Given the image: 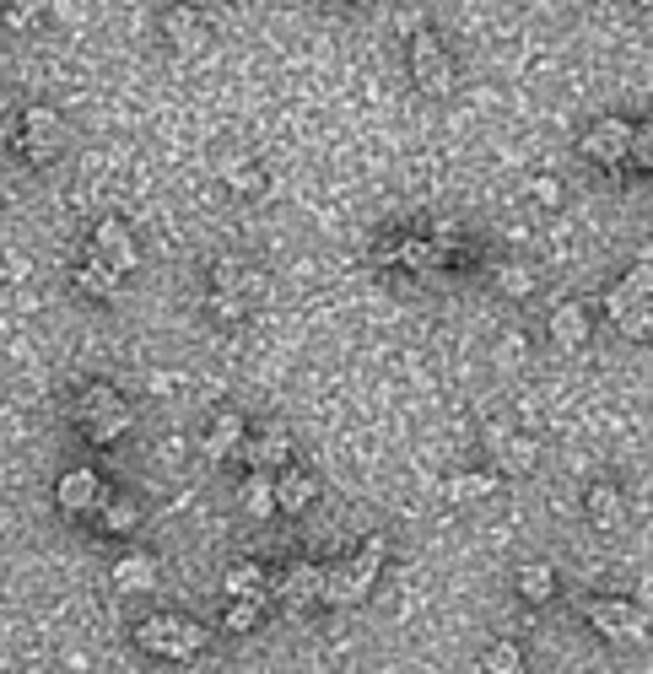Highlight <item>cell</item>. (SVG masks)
Wrapping results in <instances>:
<instances>
[{"mask_svg":"<svg viewBox=\"0 0 653 674\" xmlns=\"http://www.w3.org/2000/svg\"><path fill=\"white\" fill-rule=\"evenodd\" d=\"M314 496H319V481H314V475H297V470H292V475L275 481V507H281V513H303Z\"/></svg>","mask_w":653,"mask_h":674,"instance_id":"603a6c76","label":"cell"},{"mask_svg":"<svg viewBox=\"0 0 653 674\" xmlns=\"http://www.w3.org/2000/svg\"><path fill=\"white\" fill-rule=\"evenodd\" d=\"M588 524H594V529H621V518H627V507H621V491L616 486H605V481H599V486H588Z\"/></svg>","mask_w":653,"mask_h":674,"instance_id":"ffe728a7","label":"cell"},{"mask_svg":"<svg viewBox=\"0 0 653 674\" xmlns=\"http://www.w3.org/2000/svg\"><path fill=\"white\" fill-rule=\"evenodd\" d=\"M379 572H384V535H368L362 540V551L351 555V561H340V566H325V583H319V605H362L368 599V588L379 583Z\"/></svg>","mask_w":653,"mask_h":674,"instance_id":"6da1fadb","label":"cell"},{"mask_svg":"<svg viewBox=\"0 0 653 674\" xmlns=\"http://www.w3.org/2000/svg\"><path fill=\"white\" fill-rule=\"evenodd\" d=\"M92 259L103 265V270H114V276H131L135 270V238L125 222H98V233H92Z\"/></svg>","mask_w":653,"mask_h":674,"instance_id":"52a82bcc","label":"cell"},{"mask_svg":"<svg viewBox=\"0 0 653 674\" xmlns=\"http://www.w3.org/2000/svg\"><path fill=\"white\" fill-rule=\"evenodd\" d=\"M627 141H632V124L627 120H599L584 135V157L599 168H621L627 162Z\"/></svg>","mask_w":653,"mask_h":674,"instance_id":"9c48e42d","label":"cell"},{"mask_svg":"<svg viewBox=\"0 0 653 674\" xmlns=\"http://www.w3.org/2000/svg\"><path fill=\"white\" fill-rule=\"evenodd\" d=\"M519 357H523V340H519V335L497 346V362H503V368H508V362H519Z\"/></svg>","mask_w":653,"mask_h":674,"instance_id":"d590c367","label":"cell"},{"mask_svg":"<svg viewBox=\"0 0 653 674\" xmlns=\"http://www.w3.org/2000/svg\"><path fill=\"white\" fill-rule=\"evenodd\" d=\"M76 287H81L92 303H114V297H120V276H114V270H103L98 259H87V265L76 270Z\"/></svg>","mask_w":653,"mask_h":674,"instance_id":"cb8c5ba5","label":"cell"},{"mask_svg":"<svg viewBox=\"0 0 653 674\" xmlns=\"http://www.w3.org/2000/svg\"><path fill=\"white\" fill-rule=\"evenodd\" d=\"M222 588H227V599H244V605H264V599H270V572H264L260 561H238V566H227Z\"/></svg>","mask_w":653,"mask_h":674,"instance_id":"8fae6325","label":"cell"},{"mask_svg":"<svg viewBox=\"0 0 653 674\" xmlns=\"http://www.w3.org/2000/svg\"><path fill=\"white\" fill-rule=\"evenodd\" d=\"M238 502H244V513H249L255 524H264V518L275 513V481H270L264 470H255V475L244 481V491H238Z\"/></svg>","mask_w":653,"mask_h":674,"instance_id":"7402d4cb","label":"cell"},{"mask_svg":"<svg viewBox=\"0 0 653 674\" xmlns=\"http://www.w3.org/2000/svg\"><path fill=\"white\" fill-rule=\"evenodd\" d=\"M497 491V475H459V481H449V496L454 502H470V496H492Z\"/></svg>","mask_w":653,"mask_h":674,"instance_id":"f546056e","label":"cell"},{"mask_svg":"<svg viewBox=\"0 0 653 674\" xmlns=\"http://www.w3.org/2000/svg\"><path fill=\"white\" fill-rule=\"evenodd\" d=\"M497 464H503L508 475L534 470V442H529V437H497Z\"/></svg>","mask_w":653,"mask_h":674,"instance_id":"83f0119b","label":"cell"},{"mask_svg":"<svg viewBox=\"0 0 653 674\" xmlns=\"http://www.w3.org/2000/svg\"><path fill=\"white\" fill-rule=\"evenodd\" d=\"M503 292L523 297V292H529V276H523V270H508V276H503Z\"/></svg>","mask_w":653,"mask_h":674,"instance_id":"8d00e7d4","label":"cell"},{"mask_svg":"<svg viewBox=\"0 0 653 674\" xmlns=\"http://www.w3.org/2000/svg\"><path fill=\"white\" fill-rule=\"evenodd\" d=\"M162 27H168L173 49H184V55H200V49H205V16H200L195 5H173Z\"/></svg>","mask_w":653,"mask_h":674,"instance_id":"9a60e30c","label":"cell"},{"mask_svg":"<svg viewBox=\"0 0 653 674\" xmlns=\"http://www.w3.org/2000/svg\"><path fill=\"white\" fill-rule=\"evenodd\" d=\"M410 70H416V87H421L427 98H449L459 87L454 60L443 55L438 33H416V38H410Z\"/></svg>","mask_w":653,"mask_h":674,"instance_id":"277c9868","label":"cell"},{"mask_svg":"<svg viewBox=\"0 0 653 674\" xmlns=\"http://www.w3.org/2000/svg\"><path fill=\"white\" fill-rule=\"evenodd\" d=\"M379 259H384V265H405V270H416V276L438 270V254H432V244H427V238H394Z\"/></svg>","mask_w":653,"mask_h":674,"instance_id":"ac0fdd59","label":"cell"},{"mask_svg":"<svg viewBox=\"0 0 653 674\" xmlns=\"http://www.w3.org/2000/svg\"><path fill=\"white\" fill-rule=\"evenodd\" d=\"M98 513H103V524H109V529H114V535H131L135 524H140V507H135L131 496H120V491H109V496H103V507H98Z\"/></svg>","mask_w":653,"mask_h":674,"instance_id":"484cf974","label":"cell"},{"mask_svg":"<svg viewBox=\"0 0 653 674\" xmlns=\"http://www.w3.org/2000/svg\"><path fill=\"white\" fill-rule=\"evenodd\" d=\"M319 583H325V566H314V561H292L281 577H270V599H281V610H308V605H319Z\"/></svg>","mask_w":653,"mask_h":674,"instance_id":"5b68a950","label":"cell"},{"mask_svg":"<svg viewBox=\"0 0 653 674\" xmlns=\"http://www.w3.org/2000/svg\"><path fill=\"white\" fill-rule=\"evenodd\" d=\"M103 496H109V486H103L92 470H66V475H60V486H55V502H60V513H66V518H87V513H98V507H103Z\"/></svg>","mask_w":653,"mask_h":674,"instance_id":"ba28073f","label":"cell"},{"mask_svg":"<svg viewBox=\"0 0 653 674\" xmlns=\"http://www.w3.org/2000/svg\"><path fill=\"white\" fill-rule=\"evenodd\" d=\"M87 431V437H92V442H120V437H125V431H131V411H125V405H120V411H109V416H98V422H92V427H81Z\"/></svg>","mask_w":653,"mask_h":674,"instance_id":"f1b7e54d","label":"cell"},{"mask_svg":"<svg viewBox=\"0 0 653 674\" xmlns=\"http://www.w3.org/2000/svg\"><path fill=\"white\" fill-rule=\"evenodd\" d=\"M255 620H260V605H244V599H233V610H227V631H255Z\"/></svg>","mask_w":653,"mask_h":674,"instance_id":"d6a6232c","label":"cell"},{"mask_svg":"<svg viewBox=\"0 0 653 674\" xmlns=\"http://www.w3.org/2000/svg\"><path fill=\"white\" fill-rule=\"evenodd\" d=\"M211 313H222V318H244L249 303H244V297H222V292H211Z\"/></svg>","mask_w":653,"mask_h":674,"instance_id":"e575fe53","label":"cell"},{"mask_svg":"<svg viewBox=\"0 0 653 674\" xmlns=\"http://www.w3.org/2000/svg\"><path fill=\"white\" fill-rule=\"evenodd\" d=\"M481 674H523V653H519V642H492L486 653H481Z\"/></svg>","mask_w":653,"mask_h":674,"instance_id":"4316f807","label":"cell"},{"mask_svg":"<svg viewBox=\"0 0 653 674\" xmlns=\"http://www.w3.org/2000/svg\"><path fill=\"white\" fill-rule=\"evenodd\" d=\"M5 5H11V0H0V11H5Z\"/></svg>","mask_w":653,"mask_h":674,"instance_id":"74e56055","label":"cell"},{"mask_svg":"<svg viewBox=\"0 0 653 674\" xmlns=\"http://www.w3.org/2000/svg\"><path fill=\"white\" fill-rule=\"evenodd\" d=\"M649 281H653L649 259H643V265H632V270L621 276V287H616V292L605 297V307H610V318H621V313H638V307H649V292H653Z\"/></svg>","mask_w":653,"mask_h":674,"instance_id":"4fadbf2b","label":"cell"},{"mask_svg":"<svg viewBox=\"0 0 653 674\" xmlns=\"http://www.w3.org/2000/svg\"><path fill=\"white\" fill-rule=\"evenodd\" d=\"M653 151V130L649 124H632V141H627V162H638V168H643V173H649V157Z\"/></svg>","mask_w":653,"mask_h":674,"instance_id":"4dcf8cb0","label":"cell"},{"mask_svg":"<svg viewBox=\"0 0 653 674\" xmlns=\"http://www.w3.org/2000/svg\"><path fill=\"white\" fill-rule=\"evenodd\" d=\"M244 437H249V431H244V416H238V411H222V416L211 422V431H205V453H211V459H227V453L244 448Z\"/></svg>","mask_w":653,"mask_h":674,"instance_id":"e0dca14e","label":"cell"},{"mask_svg":"<svg viewBox=\"0 0 653 674\" xmlns=\"http://www.w3.org/2000/svg\"><path fill=\"white\" fill-rule=\"evenodd\" d=\"M162 583V566H157V555L146 551H125L114 561V588H125V594H151Z\"/></svg>","mask_w":653,"mask_h":674,"instance_id":"30bf717a","label":"cell"},{"mask_svg":"<svg viewBox=\"0 0 653 674\" xmlns=\"http://www.w3.org/2000/svg\"><path fill=\"white\" fill-rule=\"evenodd\" d=\"M244 459H249V470H275V464H286L292 459V437H286V427H264L255 442L244 437V448H238Z\"/></svg>","mask_w":653,"mask_h":674,"instance_id":"5bb4252c","label":"cell"},{"mask_svg":"<svg viewBox=\"0 0 653 674\" xmlns=\"http://www.w3.org/2000/svg\"><path fill=\"white\" fill-rule=\"evenodd\" d=\"M135 642L151 653V659H195L205 648V626L190 615H146L135 626Z\"/></svg>","mask_w":653,"mask_h":674,"instance_id":"7a4b0ae2","label":"cell"},{"mask_svg":"<svg viewBox=\"0 0 653 674\" xmlns=\"http://www.w3.org/2000/svg\"><path fill=\"white\" fill-rule=\"evenodd\" d=\"M125 400H120V389H109V383H87L81 394H76V422L81 427H92L98 416H109V411H120Z\"/></svg>","mask_w":653,"mask_h":674,"instance_id":"44dd1931","label":"cell"},{"mask_svg":"<svg viewBox=\"0 0 653 674\" xmlns=\"http://www.w3.org/2000/svg\"><path fill=\"white\" fill-rule=\"evenodd\" d=\"M588 626L610 642H643L649 637V610L632 599H584Z\"/></svg>","mask_w":653,"mask_h":674,"instance_id":"3957f363","label":"cell"},{"mask_svg":"<svg viewBox=\"0 0 653 674\" xmlns=\"http://www.w3.org/2000/svg\"><path fill=\"white\" fill-rule=\"evenodd\" d=\"M222 179H227L233 189H244V194L264 189V173L249 162V157H244V151H227V157H222Z\"/></svg>","mask_w":653,"mask_h":674,"instance_id":"d4e9b609","label":"cell"},{"mask_svg":"<svg viewBox=\"0 0 653 674\" xmlns=\"http://www.w3.org/2000/svg\"><path fill=\"white\" fill-rule=\"evenodd\" d=\"M211 292H222V297H244V303H255V297H264V276H255V270H244V265H233V259H222V265H211Z\"/></svg>","mask_w":653,"mask_h":674,"instance_id":"7c38bea8","label":"cell"},{"mask_svg":"<svg viewBox=\"0 0 653 674\" xmlns=\"http://www.w3.org/2000/svg\"><path fill=\"white\" fill-rule=\"evenodd\" d=\"M514 588H519L529 605H545V599L556 594V566H551V561H523L519 577H514Z\"/></svg>","mask_w":653,"mask_h":674,"instance_id":"d6986e66","label":"cell"},{"mask_svg":"<svg viewBox=\"0 0 653 674\" xmlns=\"http://www.w3.org/2000/svg\"><path fill=\"white\" fill-rule=\"evenodd\" d=\"M60 146H66V124H60L55 109H27V114H22V151H27L33 162H49Z\"/></svg>","mask_w":653,"mask_h":674,"instance_id":"8992f818","label":"cell"},{"mask_svg":"<svg viewBox=\"0 0 653 674\" xmlns=\"http://www.w3.org/2000/svg\"><path fill=\"white\" fill-rule=\"evenodd\" d=\"M44 5H49V0H11V5H5V27H33Z\"/></svg>","mask_w":653,"mask_h":674,"instance_id":"1f68e13d","label":"cell"},{"mask_svg":"<svg viewBox=\"0 0 653 674\" xmlns=\"http://www.w3.org/2000/svg\"><path fill=\"white\" fill-rule=\"evenodd\" d=\"M616 324H621V335H627V340H649V307H638V313H621V318H616Z\"/></svg>","mask_w":653,"mask_h":674,"instance_id":"836d02e7","label":"cell"},{"mask_svg":"<svg viewBox=\"0 0 653 674\" xmlns=\"http://www.w3.org/2000/svg\"><path fill=\"white\" fill-rule=\"evenodd\" d=\"M551 340L562 346V351H578L588 340V307L584 303H562L551 313Z\"/></svg>","mask_w":653,"mask_h":674,"instance_id":"2e32d148","label":"cell"}]
</instances>
